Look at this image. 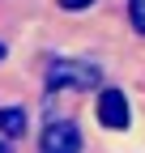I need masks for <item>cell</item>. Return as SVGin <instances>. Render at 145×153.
I'll use <instances>...</instances> for the list:
<instances>
[{
    "mask_svg": "<svg viewBox=\"0 0 145 153\" xmlns=\"http://www.w3.org/2000/svg\"><path fill=\"white\" fill-rule=\"evenodd\" d=\"M47 85H51V89H64V85H72V89H94V85H98V68L85 64V60H56L51 72H47Z\"/></svg>",
    "mask_w": 145,
    "mask_h": 153,
    "instance_id": "1",
    "label": "cell"
},
{
    "mask_svg": "<svg viewBox=\"0 0 145 153\" xmlns=\"http://www.w3.org/2000/svg\"><path fill=\"white\" fill-rule=\"evenodd\" d=\"M39 153H81V132L77 123H47Z\"/></svg>",
    "mask_w": 145,
    "mask_h": 153,
    "instance_id": "2",
    "label": "cell"
},
{
    "mask_svg": "<svg viewBox=\"0 0 145 153\" xmlns=\"http://www.w3.org/2000/svg\"><path fill=\"white\" fill-rule=\"evenodd\" d=\"M98 123L111 128V132L128 128V102H124L120 89H102V94H98Z\"/></svg>",
    "mask_w": 145,
    "mask_h": 153,
    "instance_id": "3",
    "label": "cell"
},
{
    "mask_svg": "<svg viewBox=\"0 0 145 153\" xmlns=\"http://www.w3.org/2000/svg\"><path fill=\"white\" fill-rule=\"evenodd\" d=\"M0 132H4V136H22V132H26V115L17 106H4V111H0Z\"/></svg>",
    "mask_w": 145,
    "mask_h": 153,
    "instance_id": "4",
    "label": "cell"
},
{
    "mask_svg": "<svg viewBox=\"0 0 145 153\" xmlns=\"http://www.w3.org/2000/svg\"><path fill=\"white\" fill-rule=\"evenodd\" d=\"M128 13H132V26L145 34V0H128Z\"/></svg>",
    "mask_w": 145,
    "mask_h": 153,
    "instance_id": "5",
    "label": "cell"
},
{
    "mask_svg": "<svg viewBox=\"0 0 145 153\" xmlns=\"http://www.w3.org/2000/svg\"><path fill=\"white\" fill-rule=\"evenodd\" d=\"M94 0H60V9H68V13H81V9H90Z\"/></svg>",
    "mask_w": 145,
    "mask_h": 153,
    "instance_id": "6",
    "label": "cell"
},
{
    "mask_svg": "<svg viewBox=\"0 0 145 153\" xmlns=\"http://www.w3.org/2000/svg\"><path fill=\"white\" fill-rule=\"evenodd\" d=\"M0 153H13V149H9V145H4V140H0Z\"/></svg>",
    "mask_w": 145,
    "mask_h": 153,
    "instance_id": "7",
    "label": "cell"
},
{
    "mask_svg": "<svg viewBox=\"0 0 145 153\" xmlns=\"http://www.w3.org/2000/svg\"><path fill=\"white\" fill-rule=\"evenodd\" d=\"M0 60H4V43H0Z\"/></svg>",
    "mask_w": 145,
    "mask_h": 153,
    "instance_id": "8",
    "label": "cell"
}]
</instances>
